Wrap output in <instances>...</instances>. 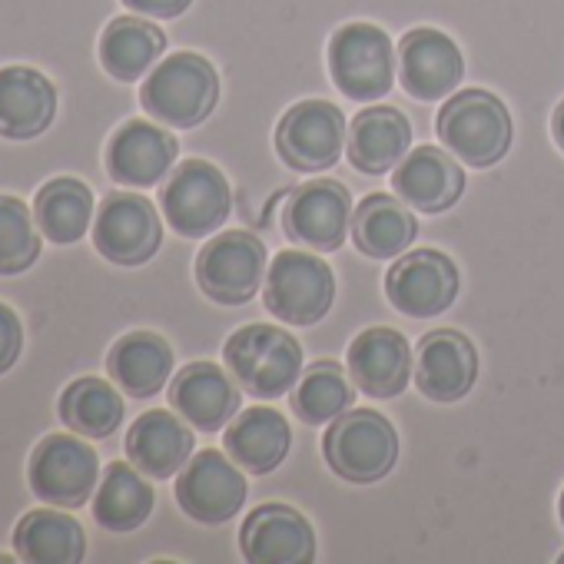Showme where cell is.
I'll list each match as a JSON object with an SVG mask.
<instances>
[{
	"mask_svg": "<svg viewBox=\"0 0 564 564\" xmlns=\"http://www.w3.org/2000/svg\"><path fill=\"white\" fill-rule=\"evenodd\" d=\"M163 226L150 199L137 193H113L97 209L94 246L113 265H143L156 256Z\"/></svg>",
	"mask_w": 564,
	"mask_h": 564,
	"instance_id": "5bb4252c",
	"label": "cell"
},
{
	"mask_svg": "<svg viewBox=\"0 0 564 564\" xmlns=\"http://www.w3.org/2000/svg\"><path fill=\"white\" fill-rule=\"evenodd\" d=\"M392 189L402 203H409L419 213H445L452 209L465 193V173L445 150L419 147L402 156V163L392 173Z\"/></svg>",
	"mask_w": 564,
	"mask_h": 564,
	"instance_id": "44dd1931",
	"label": "cell"
},
{
	"mask_svg": "<svg viewBox=\"0 0 564 564\" xmlns=\"http://www.w3.org/2000/svg\"><path fill=\"white\" fill-rule=\"evenodd\" d=\"M41 256V226L18 196H0V275H18Z\"/></svg>",
	"mask_w": 564,
	"mask_h": 564,
	"instance_id": "836d02e7",
	"label": "cell"
},
{
	"mask_svg": "<svg viewBox=\"0 0 564 564\" xmlns=\"http://www.w3.org/2000/svg\"><path fill=\"white\" fill-rule=\"evenodd\" d=\"M246 495V475L216 448L193 455L176 475V505L199 524H223L236 518Z\"/></svg>",
	"mask_w": 564,
	"mask_h": 564,
	"instance_id": "4fadbf2b",
	"label": "cell"
},
{
	"mask_svg": "<svg viewBox=\"0 0 564 564\" xmlns=\"http://www.w3.org/2000/svg\"><path fill=\"white\" fill-rule=\"evenodd\" d=\"M412 150V123L395 107H369L352 117L346 153L359 173L379 176L402 163Z\"/></svg>",
	"mask_w": 564,
	"mask_h": 564,
	"instance_id": "d4e9b609",
	"label": "cell"
},
{
	"mask_svg": "<svg viewBox=\"0 0 564 564\" xmlns=\"http://www.w3.org/2000/svg\"><path fill=\"white\" fill-rule=\"evenodd\" d=\"M180 143L170 130L147 123V120H127L107 147V173L123 186H156L163 176H170L176 163Z\"/></svg>",
	"mask_w": 564,
	"mask_h": 564,
	"instance_id": "ac0fdd59",
	"label": "cell"
},
{
	"mask_svg": "<svg viewBox=\"0 0 564 564\" xmlns=\"http://www.w3.org/2000/svg\"><path fill=\"white\" fill-rule=\"evenodd\" d=\"M399 77L409 97L432 104L458 90L465 61L448 34L435 28H415L399 44Z\"/></svg>",
	"mask_w": 564,
	"mask_h": 564,
	"instance_id": "9a60e30c",
	"label": "cell"
},
{
	"mask_svg": "<svg viewBox=\"0 0 564 564\" xmlns=\"http://www.w3.org/2000/svg\"><path fill=\"white\" fill-rule=\"evenodd\" d=\"M153 488L147 481V475L130 462H113L104 468L100 485L94 491V521L107 531H137L150 511H153Z\"/></svg>",
	"mask_w": 564,
	"mask_h": 564,
	"instance_id": "f1b7e54d",
	"label": "cell"
},
{
	"mask_svg": "<svg viewBox=\"0 0 564 564\" xmlns=\"http://www.w3.org/2000/svg\"><path fill=\"white\" fill-rule=\"evenodd\" d=\"M557 514H561V524H564V491H561V501H557Z\"/></svg>",
	"mask_w": 564,
	"mask_h": 564,
	"instance_id": "74e56055",
	"label": "cell"
},
{
	"mask_svg": "<svg viewBox=\"0 0 564 564\" xmlns=\"http://www.w3.org/2000/svg\"><path fill=\"white\" fill-rule=\"evenodd\" d=\"M262 286L269 316L296 329L323 323L336 300L333 265L323 256H313V249H282L272 256Z\"/></svg>",
	"mask_w": 564,
	"mask_h": 564,
	"instance_id": "277c9868",
	"label": "cell"
},
{
	"mask_svg": "<svg viewBox=\"0 0 564 564\" xmlns=\"http://www.w3.org/2000/svg\"><path fill=\"white\" fill-rule=\"evenodd\" d=\"M290 402H293V412H296L300 422L326 425V422H336L343 412L352 409L356 389L349 386V376H346V369L339 362L319 359L300 376L296 392L290 395Z\"/></svg>",
	"mask_w": 564,
	"mask_h": 564,
	"instance_id": "d6a6232c",
	"label": "cell"
},
{
	"mask_svg": "<svg viewBox=\"0 0 564 564\" xmlns=\"http://www.w3.org/2000/svg\"><path fill=\"white\" fill-rule=\"evenodd\" d=\"M123 4L140 14V18H156V21H173L189 11L193 0H123Z\"/></svg>",
	"mask_w": 564,
	"mask_h": 564,
	"instance_id": "d590c367",
	"label": "cell"
},
{
	"mask_svg": "<svg viewBox=\"0 0 564 564\" xmlns=\"http://www.w3.org/2000/svg\"><path fill=\"white\" fill-rule=\"evenodd\" d=\"M323 455L343 481L376 485L399 462V435L382 412L349 409L329 425L323 438Z\"/></svg>",
	"mask_w": 564,
	"mask_h": 564,
	"instance_id": "5b68a950",
	"label": "cell"
},
{
	"mask_svg": "<svg viewBox=\"0 0 564 564\" xmlns=\"http://www.w3.org/2000/svg\"><path fill=\"white\" fill-rule=\"evenodd\" d=\"M24 349V326L11 306L0 303V376L11 372Z\"/></svg>",
	"mask_w": 564,
	"mask_h": 564,
	"instance_id": "e575fe53",
	"label": "cell"
},
{
	"mask_svg": "<svg viewBox=\"0 0 564 564\" xmlns=\"http://www.w3.org/2000/svg\"><path fill=\"white\" fill-rule=\"evenodd\" d=\"M349 123L336 104L303 100L286 110L275 127V153L296 173H323L346 153Z\"/></svg>",
	"mask_w": 564,
	"mask_h": 564,
	"instance_id": "9c48e42d",
	"label": "cell"
},
{
	"mask_svg": "<svg viewBox=\"0 0 564 564\" xmlns=\"http://www.w3.org/2000/svg\"><path fill=\"white\" fill-rule=\"evenodd\" d=\"M282 232L313 252H336L352 232V196L336 180H313L290 193Z\"/></svg>",
	"mask_w": 564,
	"mask_h": 564,
	"instance_id": "8fae6325",
	"label": "cell"
},
{
	"mask_svg": "<svg viewBox=\"0 0 564 564\" xmlns=\"http://www.w3.org/2000/svg\"><path fill=\"white\" fill-rule=\"evenodd\" d=\"M226 455L249 475H269L290 455L293 429L275 409H242L226 425Z\"/></svg>",
	"mask_w": 564,
	"mask_h": 564,
	"instance_id": "cb8c5ba5",
	"label": "cell"
},
{
	"mask_svg": "<svg viewBox=\"0 0 564 564\" xmlns=\"http://www.w3.org/2000/svg\"><path fill=\"white\" fill-rule=\"evenodd\" d=\"M435 130L438 140L475 170L501 163L514 140L508 107L488 90H455L438 110Z\"/></svg>",
	"mask_w": 564,
	"mask_h": 564,
	"instance_id": "3957f363",
	"label": "cell"
},
{
	"mask_svg": "<svg viewBox=\"0 0 564 564\" xmlns=\"http://www.w3.org/2000/svg\"><path fill=\"white\" fill-rule=\"evenodd\" d=\"M458 290H462L458 269L438 249L402 252L386 275L389 303L412 319L442 316L458 300Z\"/></svg>",
	"mask_w": 564,
	"mask_h": 564,
	"instance_id": "7c38bea8",
	"label": "cell"
},
{
	"mask_svg": "<svg viewBox=\"0 0 564 564\" xmlns=\"http://www.w3.org/2000/svg\"><path fill=\"white\" fill-rule=\"evenodd\" d=\"M223 362L252 399H282L303 376V346L286 329L252 323L226 339Z\"/></svg>",
	"mask_w": 564,
	"mask_h": 564,
	"instance_id": "6da1fadb",
	"label": "cell"
},
{
	"mask_svg": "<svg viewBox=\"0 0 564 564\" xmlns=\"http://www.w3.org/2000/svg\"><path fill=\"white\" fill-rule=\"evenodd\" d=\"M163 51L166 34L143 18H117L107 24L100 37V64L120 84H133L143 74H150Z\"/></svg>",
	"mask_w": 564,
	"mask_h": 564,
	"instance_id": "f546056e",
	"label": "cell"
},
{
	"mask_svg": "<svg viewBox=\"0 0 564 564\" xmlns=\"http://www.w3.org/2000/svg\"><path fill=\"white\" fill-rule=\"evenodd\" d=\"M419 236V223L409 203L389 193H369L352 213V242L369 259L402 256Z\"/></svg>",
	"mask_w": 564,
	"mask_h": 564,
	"instance_id": "484cf974",
	"label": "cell"
},
{
	"mask_svg": "<svg viewBox=\"0 0 564 564\" xmlns=\"http://www.w3.org/2000/svg\"><path fill=\"white\" fill-rule=\"evenodd\" d=\"M54 113H57V90L41 70L34 67L0 70V137L34 140L54 123Z\"/></svg>",
	"mask_w": 564,
	"mask_h": 564,
	"instance_id": "7402d4cb",
	"label": "cell"
},
{
	"mask_svg": "<svg viewBox=\"0 0 564 564\" xmlns=\"http://www.w3.org/2000/svg\"><path fill=\"white\" fill-rule=\"evenodd\" d=\"M551 137H554V143L564 150V100L557 104V110H554V117H551Z\"/></svg>",
	"mask_w": 564,
	"mask_h": 564,
	"instance_id": "8d00e7d4",
	"label": "cell"
},
{
	"mask_svg": "<svg viewBox=\"0 0 564 564\" xmlns=\"http://www.w3.org/2000/svg\"><path fill=\"white\" fill-rule=\"evenodd\" d=\"M14 554L28 564H77L87 554V534L70 514L37 508L18 521Z\"/></svg>",
	"mask_w": 564,
	"mask_h": 564,
	"instance_id": "83f0119b",
	"label": "cell"
},
{
	"mask_svg": "<svg viewBox=\"0 0 564 564\" xmlns=\"http://www.w3.org/2000/svg\"><path fill=\"white\" fill-rule=\"evenodd\" d=\"M395 44L392 37L366 21L346 24L329 41V74L339 94L369 104L395 84Z\"/></svg>",
	"mask_w": 564,
	"mask_h": 564,
	"instance_id": "8992f818",
	"label": "cell"
},
{
	"mask_svg": "<svg viewBox=\"0 0 564 564\" xmlns=\"http://www.w3.org/2000/svg\"><path fill=\"white\" fill-rule=\"evenodd\" d=\"M84 438V435H80ZM74 435H47L28 465L31 491L54 508H80L100 485L97 452Z\"/></svg>",
	"mask_w": 564,
	"mask_h": 564,
	"instance_id": "30bf717a",
	"label": "cell"
},
{
	"mask_svg": "<svg viewBox=\"0 0 564 564\" xmlns=\"http://www.w3.org/2000/svg\"><path fill=\"white\" fill-rule=\"evenodd\" d=\"M561 561H564V554H561Z\"/></svg>",
	"mask_w": 564,
	"mask_h": 564,
	"instance_id": "f35d334b",
	"label": "cell"
},
{
	"mask_svg": "<svg viewBox=\"0 0 564 564\" xmlns=\"http://www.w3.org/2000/svg\"><path fill=\"white\" fill-rule=\"evenodd\" d=\"M160 203H163L166 223L180 236L199 239V236L216 232L229 219L232 189H229L226 176L213 163H206V160H186L163 183Z\"/></svg>",
	"mask_w": 564,
	"mask_h": 564,
	"instance_id": "ba28073f",
	"label": "cell"
},
{
	"mask_svg": "<svg viewBox=\"0 0 564 564\" xmlns=\"http://www.w3.org/2000/svg\"><path fill=\"white\" fill-rule=\"evenodd\" d=\"M107 372L127 395L150 399L173 376V349L156 333H130L113 343L107 356Z\"/></svg>",
	"mask_w": 564,
	"mask_h": 564,
	"instance_id": "4316f807",
	"label": "cell"
},
{
	"mask_svg": "<svg viewBox=\"0 0 564 564\" xmlns=\"http://www.w3.org/2000/svg\"><path fill=\"white\" fill-rule=\"evenodd\" d=\"M219 100V74L216 67L199 57V54H173L163 64L150 70V77L140 87V104L143 110L176 130H193L199 127Z\"/></svg>",
	"mask_w": 564,
	"mask_h": 564,
	"instance_id": "7a4b0ae2",
	"label": "cell"
},
{
	"mask_svg": "<svg viewBox=\"0 0 564 564\" xmlns=\"http://www.w3.org/2000/svg\"><path fill=\"white\" fill-rule=\"evenodd\" d=\"M478 379V352L458 329H435L422 336L415 356V386L425 399L452 405L462 402Z\"/></svg>",
	"mask_w": 564,
	"mask_h": 564,
	"instance_id": "e0dca14e",
	"label": "cell"
},
{
	"mask_svg": "<svg viewBox=\"0 0 564 564\" xmlns=\"http://www.w3.org/2000/svg\"><path fill=\"white\" fill-rule=\"evenodd\" d=\"M196 282L206 300L219 306H246L265 282V246L259 236L229 229L196 256Z\"/></svg>",
	"mask_w": 564,
	"mask_h": 564,
	"instance_id": "52a82bcc",
	"label": "cell"
},
{
	"mask_svg": "<svg viewBox=\"0 0 564 564\" xmlns=\"http://www.w3.org/2000/svg\"><path fill=\"white\" fill-rule=\"evenodd\" d=\"M34 219L44 239L57 246H70L87 236L94 223V193L87 183L74 176H57L44 183L34 196Z\"/></svg>",
	"mask_w": 564,
	"mask_h": 564,
	"instance_id": "4dcf8cb0",
	"label": "cell"
},
{
	"mask_svg": "<svg viewBox=\"0 0 564 564\" xmlns=\"http://www.w3.org/2000/svg\"><path fill=\"white\" fill-rule=\"evenodd\" d=\"M239 382L216 362H189L170 386V405L196 432H219L239 412Z\"/></svg>",
	"mask_w": 564,
	"mask_h": 564,
	"instance_id": "ffe728a7",
	"label": "cell"
},
{
	"mask_svg": "<svg viewBox=\"0 0 564 564\" xmlns=\"http://www.w3.org/2000/svg\"><path fill=\"white\" fill-rule=\"evenodd\" d=\"M239 547L252 564H313L316 531L290 505H259L242 521Z\"/></svg>",
	"mask_w": 564,
	"mask_h": 564,
	"instance_id": "2e32d148",
	"label": "cell"
},
{
	"mask_svg": "<svg viewBox=\"0 0 564 564\" xmlns=\"http://www.w3.org/2000/svg\"><path fill=\"white\" fill-rule=\"evenodd\" d=\"M352 386L372 399H395L415 376V359L409 339L389 326H372L359 333L349 346Z\"/></svg>",
	"mask_w": 564,
	"mask_h": 564,
	"instance_id": "d6986e66",
	"label": "cell"
},
{
	"mask_svg": "<svg viewBox=\"0 0 564 564\" xmlns=\"http://www.w3.org/2000/svg\"><path fill=\"white\" fill-rule=\"evenodd\" d=\"M193 432L183 415H170L163 409H153L140 415L127 432V458L147 475V478H173L189 458H193Z\"/></svg>",
	"mask_w": 564,
	"mask_h": 564,
	"instance_id": "603a6c76",
	"label": "cell"
},
{
	"mask_svg": "<svg viewBox=\"0 0 564 564\" xmlns=\"http://www.w3.org/2000/svg\"><path fill=\"white\" fill-rule=\"evenodd\" d=\"M61 422L84 438H110L123 422V399L104 379H77L64 389L57 402Z\"/></svg>",
	"mask_w": 564,
	"mask_h": 564,
	"instance_id": "1f68e13d",
	"label": "cell"
}]
</instances>
